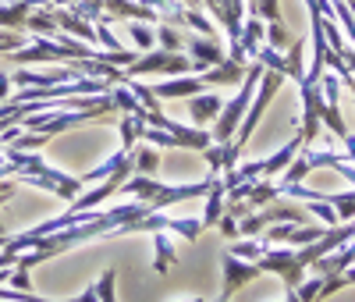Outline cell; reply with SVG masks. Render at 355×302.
I'll list each match as a JSON object with an SVG mask.
<instances>
[{
  "mask_svg": "<svg viewBox=\"0 0 355 302\" xmlns=\"http://www.w3.org/2000/svg\"><path fill=\"white\" fill-rule=\"evenodd\" d=\"M263 270L252 263V260H242V256H224V288H220V295L224 299H231L234 292H239L245 281H252V278H259Z\"/></svg>",
  "mask_w": 355,
  "mask_h": 302,
  "instance_id": "cell-1",
  "label": "cell"
},
{
  "mask_svg": "<svg viewBox=\"0 0 355 302\" xmlns=\"http://www.w3.org/2000/svg\"><path fill=\"white\" fill-rule=\"evenodd\" d=\"M202 78H196V75H189V78H174V82H160V85H153V93L157 97H196V93H202Z\"/></svg>",
  "mask_w": 355,
  "mask_h": 302,
  "instance_id": "cell-2",
  "label": "cell"
},
{
  "mask_svg": "<svg viewBox=\"0 0 355 302\" xmlns=\"http://www.w3.org/2000/svg\"><path fill=\"white\" fill-rule=\"evenodd\" d=\"M242 78H245V68L239 65V60H220V65H214V72L210 75H202V82H210V85H224V82H231V85H242Z\"/></svg>",
  "mask_w": 355,
  "mask_h": 302,
  "instance_id": "cell-3",
  "label": "cell"
},
{
  "mask_svg": "<svg viewBox=\"0 0 355 302\" xmlns=\"http://www.w3.org/2000/svg\"><path fill=\"white\" fill-rule=\"evenodd\" d=\"M189 110H192V121H196V125H206V121H217V114H220L224 107H220V100H217L214 93H196Z\"/></svg>",
  "mask_w": 355,
  "mask_h": 302,
  "instance_id": "cell-4",
  "label": "cell"
},
{
  "mask_svg": "<svg viewBox=\"0 0 355 302\" xmlns=\"http://www.w3.org/2000/svg\"><path fill=\"white\" fill-rule=\"evenodd\" d=\"M192 60H196V68L202 72L206 65H220V60H224V50L214 43V40H192Z\"/></svg>",
  "mask_w": 355,
  "mask_h": 302,
  "instance_id": "cell-5",
  "label": "cell"
},
{
  "mask_svg": "<svg viewBox=\"0 0 355 302\" xmlns=\"http://www.w3.org/2000/svg\"><path fill=\"white\" fill-rule=\"evenodd\" d=\"M157 260H153V267H157V274H167V267L174 263V242H171V235H164V231H157Z\"/></svg>",
  "mask_w": 355,
  "mask_h": 302,
  "instance_id": "cell-6",
  "label": "cell"
},
{
  "mask_svg": "<svg viewBox=\"0 0 355 302\" xmlns=\"http://www.w3.org/2000/svg\"><path fill=\"white\" fill-rule=\"evenodd\" d=\"M327 231H331V228H302V224H295L284 246H313V242H320Z\"/></svg>",
  "mask_w": 355,
  "mask_h": 302,
  "instance_id": "cell-7",
  "label": "cell"
},
{
  "mask_svg": "<svg viewBox=\"0 0 355 302\" xmlns=\"http://www.w3.org/2000/svg\"><path fill=\"white\" fill-rule=\"evenodd\" d=\"M157 164H160V157H157V149H150V146H142V149H135V153H132V167L139 174H153Z\"/></svg>",
  "mask_w": 355,
  "mask_h": 302,
  "instance_id": "cell-8",
  "label": "cell"
},
{
  "mask_svg": "<svg viewBox=\"0 0 355 302\" xmlns=\"http://www.w3.org/2000/svg\"><path fill=\"white\" fill-rule=\"evenodd\" d=\"M28 8H33V0H18L15 8H0V25H21V22H28Z\"/></svg>",
  "mask_w": 355,
  "mask_h": 302,
  "instance_id": "cell-9",
  "label": "cell"
},
{
  "mask_svg": "<svg viewBox=\"0 0 355 302\" xmlns=\"http://www.w3.org/2000/svg\"><path fill=\"white\" fill-rule=\"evenodd\" d=\"M266 43H270L274 50H288L291 47V33H288V28L281 25V22H270V28H266Z\"/></svg>",
  "mask_w": 355,
  "mask_h": 302,
  "instance_id": "cell-10",
  "label": "cell"
},
{
  "mask_svg": "<svg viewBox=\"0 0 355 302\" xmlns=\"http://www.w3.org/2000/svg\"><path fill=\"white\" fill-rule=\"evenodd\" d=\"M252 15H256V18H270V22H281L277 0H252Z\"/></svg>",
  "mask_w": 355,
  "mask_h": 302,
  "instance_id": "cell-11",
  "label": "cell"
},
{
  "mask_svg": "<svg viewBox=\"0 0 355 302\" xmlns=\"http://www.w3.org/2000/svg\"><path fill=\"white\" fill-rule=\"evenodd\" d=\"M157 40L164 43V50H182V40H178V33H174V28L171 25H160V33H157Z\"/></svg>",
  "mask_w": 355,
  "mask_h": 302,
  "instance_id": "cell-12",
  "label": "cell"
},
{
  "mask_svg": "<svg viewBox=\"0 0 355 302\" xmlns=\"http://www.w3.org/2000/svg\"><path fill=\"white\" fill-rule=\"evenodd\" d=\"M291 228H295L291 221H281V224H274L270 231H266L263 238H266V242H270V246H274V242H288V235H291Z\"/></svg>",
  "mask_w": 355,
  "mask_h": 302,
  "instance_id": "cell-13",
  "label": "cell"
},
{
  "mask_svg": "<svg viewBox=\"0 0 355 302\" xmlns=\"http://www.w3.org/2000/svg\"><path fill=\"white\" fill-rule=\"evenodd\" d=\"M132 40H135L142 50H153V40H157V36L150 33V28H142V25H132Z\"/></svg>",
  "mask_w": 355,
  "mask_h": 302,
  "instance_id": "cell-14",
  "label": "cell"
},
{
  "mask_svg": "<svg viewBox=\"0 0 355 302\" xmlns=\"http://www.w3.org/2000/svg\"><path fill=\"white\" fill-rule=\"evenodd\" d=\"M185 22H189V25H196V28H199V33H206V36H210V33H214V28H210V22H206V18H202L199 11H189V15H185Z\"/></svg>",
  "mask_w": 355,
  "mask_h": 302,
  "instance_id": "cell-15",
  "label": "cell"
},
{
  "mask_svg": "<svg viewBox=\"0 0 355 302\" xmlns=\"http://www.w3.org/2000/svg\"><path fill=\"white\" fill-rule=\"evenodd\" d=\"M75 302H100V292H96V285H89L85 292H78V295H75Z\"/></svg>",
  "mask_w": 355,
  "mask_h": 302,
  "instance_id": "cell-16",
  "label": "cell"
},
{
  "mask_svg": "<svg viewBox=\"0 0 355 302\" xmlns=\"http://www.w3.org/2000/svg\"><path fill=\"white\" fill-rule=\"evenodd\" d=\"M220 231L224 235H239V224H234L231 217H220Z\"/></svg>",
  "mask_w": 355,
  "mask_h": 302,
  "instance_id": "cell-17",
  "label": "cell"
},
{
  "mask_svg": "<svg viewBox=\"0 0 355 302\" xmlns=\"http://www.w3.org/2000/svg\"><path fill=\"white\" fill-rule=\"evenodd\" d=\"M341 274L348 278V285H355V263H352V267H345V270H341Z\"/></svg>",
  "mask_w": 355,
  "mask_h": 302,
  "instance_id": "cell-18",
  "label": "cell"
},
{
  "mask_svg": "<svg viewBox=\"0 0 355 302\" xmlns=\"http://www.w3.org/2000/svg\"><path fill=\"white\" fill-rule=\"evenodd\" d=\"M167 302H202L199 295H189V299H167Z\"/></svg>",
  "mask_w": 355,
  "mask_h": 302,
  "instance_id": "cell-19",
  "label": "cell"
},
{
  "mask_svg": "<svg viewBox=\"0 0 355 302\" xmlns=\"http://www.w3.org/2000/svg\"><path fill=\"white\" fill-rule=\"evenodd\" d=\"M217 302H231V299H224V295H220V299H217Z\"/></svg>",
  "mask_w": 355,
  "mask_h": 302,
  "instance_id": "cell-20",
  "label": "cell"
},
{
  "mask_svg": "<svg viewBox=\"0 0 355 302\" xmlns=\"http://www.w3.org/2000/svg\"><path fill=\"white\" fill-rule=\"evenodd\" d=\"M0 238H4V231H0Z\"/></svg>",
  "mask_w": 355,
  "mask_h": 302,
  "instance_id": "cell-21",
  "label": "cell"
}]
</instances>
